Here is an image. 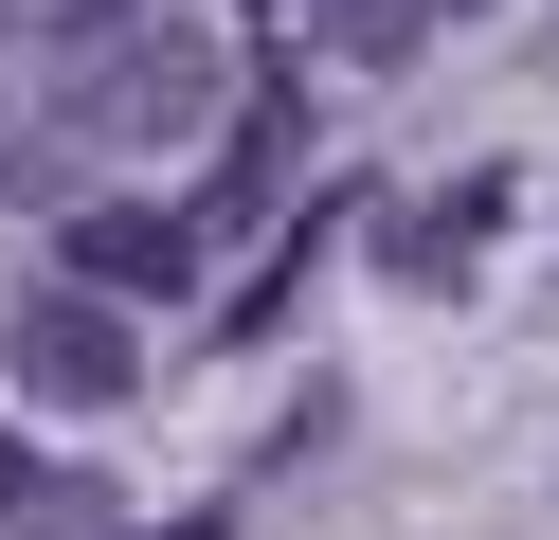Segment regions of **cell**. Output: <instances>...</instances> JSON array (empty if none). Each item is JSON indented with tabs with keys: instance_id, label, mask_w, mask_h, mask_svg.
Segmentation results:
<instances>
[{
	"instance_id": "1",
	"label": "cell",
	"mask_w": 559,
	"mask_h": 540,
	"mask_svg": "<svg viewBox=\"0 0 559 540\" xmlns=\"http://www.w3.org/2000/svg\"><path fill=\"white\" fill-rule=\"evenodd\" d=\"M217 108H235V55L199 19H127L109 0V36L55 55V127L73 144H181V127H217Z\"/></svg>"
},
{
	"instance_id": "2",
	"label": "cell",
	"mask_w": 559,
	"mask_h": 540,
	"mask_svg": "<svg viewBox=\"0 0 559 540\" xmlns=\"http://www.w3.org/2000/svg\"><path fill=\"white\" fill-rule=\"evenodd\" d=\"M0 379H19V396H55V415H109V396L145 379V343H127V307H109V288H73V271H55V288H19V324H0Z\"/></svg>"
},
{
	"instance_id": "3",
	"label": "cell",
	"mask_w": 559,
	"mask_h": 540,
	"mask_svg": "<svg viewBox=\"0 0 559 540\" xmlns=\"http://www.w3.org/2000/svg\"><path fill=\"white\" fill-rule=\"evenodd\" d=\"M73 288H109V307H163V288L199 271V216H145V199H109V216H73V252H55Z\"/></svg>"
},
{
	"instance_id": "4",
	"label": "cell",
	"mask_w": 559,
	"mask_h": 540,
	"mask_svg": "<svg viewBox=\"0 0 559 540\" xmlns=\"http://www.w3.org/2000/svg\"><path fill=\"white\" fill-rule=\"evenodd\" d=\"M289 163H307V127H289V72H271V91L235 108V144H217V199H199V235H235V216H289V199H271Z\"/></svg>"
},
{
	"instance_id": "5",
	"label": "cell",
	"mask_w": 559,
	"mask_h": 540,
	"mask_svg": "<svg viewBox=\"0 0 559 540\" xmlns=\"http://www.w3.org/2000/svg\"><path fill=\"white\" fill-rule=\"evenodd\" d=\"M415 36H433V0H325V55H361V72H397Z\"/></svg>"
},
{
	"instance_id": "6",
	"label": "cell",
	"mask_w": 559,
	"mask_h": 540,
	"mask_svg": "<svg viewBox=\"0 0 559 540\" xmlns=\"http://www.w3.org/2000/svg\"><path fill=\"white\" fill-rule=\"evenodd\" d=\"M19 504H37V451H19V432H0V523H19Z\"/></svg>"
},
{
	"instance_id": "7",
	"label": "cell",
	"mask_w": 559,
	"mask_h": 540,
	"mask_svg": "<svg viewBox=\"0 0 559 540\" xmlns=\"http://www.w3.org/2000/svg\"><path fill=\"white\" fill-rule=\"evenodd\" d=\"M145 540H235V523H217V504H199V523H145Z\"/></svg>"
},
{
	"instance_id": "8",
	"label": "cell",
	"mask_w": 559,
	"mask_h": 540,
	"mask_svg": "<svg viewBox=\"0 0 559 540\" xmlns=\"http://www.w3.org/2000/svg\"><path fill=\"white\" fill-rule=\"evenodd\" d=\"M433 19H469V0H433Z\"/></svg>"
}]
</instances>
